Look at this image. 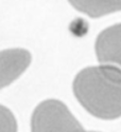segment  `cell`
Instances as JSON below:
<instances>
[{"label":"cell","instance_id":"obj_2","mask_svg":"<svg viewBox=\"0 0 121 132\" xmlns=\"http://www.w3.org/2000/svg\"><path fill=\"white\" fill-rule=\"evenodd\" d=\"M32 132H86L69 112L66 106L58 101L40 104L32 117Z\"/></svg>","mask_w":121,"mask_h":132},{"label":"cell","instance_id":"obj_6","mask_svg":"<svg viewBox=\"0 0 121 132\" xmlns=\"http://www.w3.org/2000/svg\"><path fill=\"white\" fill-rule=\"evenodd\" d=\"M90 132H94V131H90Z\"/></svg>","mask_w":121,"mask_h":132},{"label":"cell","instance_id":"obj_4","mask_svg":"<svg viewBox=\"0 0 121 132\" xmlns=\"http://www.w3.org/2000/svg\"><path fill=\"white\" fill-rule=\"evenodd\" d=\"M119 27H113L104 31L99 36L96 45V51L100 61L105 64L119 63Z\"/></svg>","mask_w":121,"mask_h":132},{"label":"cell","instance_id":"obj_3","mask_svg":"<svg viewBox=\"0 0 121 132\" xmlns=\"http://www.w3.org/2000/svg\"><path fill=\"white\" fill-rule=\"evenodd\" d=\"M31 56L26 50L14 49L0 52V89L8 86L30 64Z\"/></svg>","mask_w":121,"mask_h":132},{"label":"cell","instance_id":"obj_1","mask_svg":"<svg viewBox=\"0 0 121 132\" xmlns=\"http://www.w3.org/2000/svg\"><path fill=\"white\" fill-rule=\"evenodd\" d=\"M74 93L97 117L113 119L120 115V72L114 67L83 70L75 78Z\"/></svg>","mask_w":121,"mask_h":132},{"label":"cell","instance_id":"obj_5","mask_svg":"<svg viewBox=\"0 0 121 132\" xmlns=\"http://www.w3.org/2000/svg\"><path fill=\"white\" fill-rule=\"evenodd\" d=\"M0 132H17L16 119L12 112L0 105Z\"/></svg>","mask_w":121,"mask_h":132}]
</instances>
